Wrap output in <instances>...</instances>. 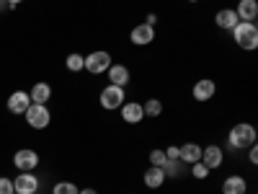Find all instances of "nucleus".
<instances>
[{"instance_id":"nucleus-1","label":"nucleus","mask_w":258,"mask_h":194,"mask_svg":"<svg viewBox=\"0 0 258 194\" xmlns=\"http://www.w3.org/2000/svg\"><path fill=\"white\" fill-rule=\"evenodd\" d=\"M230 34H232V41H235V44H238L243 52L258 50V26L250 24V21H238V26H235Z\"/></svg>"},{"instance_id":"nucleus-2","label":"nucleus","mask_w":258,"mask_h":194,"mask_svg":"<svg viewBox=\"0 0 258 194\" xmlns=\"http://www.w3.org/2000/svg\"><path fill=\"white\" fill-rule=\"evenodd\" d=\"M255 142V127L248 122H238L232 124V129L227 132V145L232 150H248Z\"/></svg>"},{"instance_id":"nucleus-3","label":"nucleus","mask_w":258,"mask_h":194,"mask_svg":"<svg viewBox=\"0 0 258 194\" xmlns=\"http://www.w3.org/2000/svg\"><path fill=\"white\" fill-rule=\"evenodd\" d=\"M126 101V88H121V85H106V88L98 93V104L103 106L106 112H116L121 109V104Z\"/></svg>"},{"instance_id":"nucleus-4","label":"nucleus","mask_w":258,"mask_h":194,"mask_svg":"<svg viewBox=\"0 0 258 194\" xmlns=\"http://www.w3.org/2000/svg\"><path fill=\"white\" fill-rule=\"evenodd\" d=\"M24 117H26V124L31 129H47L49 122H52V114L47 109V104H31L29 109L24 112Z\"/></svg>"},{"instance_id":"nucleus-5","label":"nucleus","mask_w":258,"mask_h":194,"mask_svg":"<svg viewBox=\"0 0 258 194\" xmlns=\"http://www.w3.org/2000/svg\"><path fill=\"white\" fill-rule=\"evenodd\" d=\"M111 55L106 52V50H96V52H91V55H85V73H91V75H101V73H106L111 68Z\"/></svg>"},{"instance_id":"nucleus-6","label":"nucleus","mask_w":258,"mask_h":194,"mask_svg":"<svg viewBox=\"0 0 258 194\" xmlns=\"http://www.w3.org/2000/svg\"><path fill=\"white\" fill-rule=\"evenodd\" d=\"M214 93H217V83H214L212 78H199L197 83H194V88H191V99L199 101V104L212 101Z\"/></svg>"},{"instance_id":"nucleus-7","label":"nucleus","mask_w":258,"mask_h":194,"mask_svg":"<svg viewBox=\"0 0 258 194\" xmlns=\"http://www.w3.org/2000/svg\"><path fill=\"white\" fill-rule=\"evenodd\" d=\"M39 179L31 174V171H21V174L13 179V191L16 194H36L39 191Z\"/></svg>"},{"instance_id":"nucleus-8","label":"nucleus","mask_w":258,"mask_h":194,"mask_svg":"<svg viewBox=\"0 0 258 194\" xmlns=\"http://www.w3.org/2000/svg\"><path fill=\"white\" fill-rule=\"evenodd\" d=\"M13 166L18 171H34L39 166V153L31 150V148H21V150L13 153Z\"/></svg>"},{"instance_id":"nucleus-9","label":"nucleus","mask_w":258,"mask_h":194,"mask_svg":"<svg viewBox=\"0 0 258 194\" xmlns=\"http://www.w3.org/2000/svg\"><path fill=\"white\" fill-rule=\"evenodd\" d=\"M129 41L135 47H147L155 41V26H147V24H137L132 31H129Z\"/></svg>"},{"instance_id":"nucleus-10","label":"nucleus","mask_w":258,"mask_h":194,"mask_svg":"<svg viewBox=\"0 0 258 194\" xmlns=\"http://www.w3.org/2000/svg\"><path fill=\"white\" fill-rule=\"evenodd\" d=\"M202 163H204L209 171L222 168V163H225V150H222L220 145H207V148H202Z\"/></svg>"},{"instance_id":"nucleus-11","label":"nucleus","mask_w":258,"mask_h":194,"mask_svg":"<svg viewBox=\"0 0 258 194\" xmlns=\"http://www.w3.org/2000/svg\"><path fill=\"white\" fill-rule=\"evenodd\" d=\"M119 114H121V119H124L126 124H140V122L145 119V109H142L140 101H124L121 109H119Z\"/></svg>"},{"instance_id":"nucleus-12","label":"nucleus","mask_w":258,"mask_h":194,"mask_svg":"<svg viewBox=\"0 0 258 194\" xmlns=\"http://www.w3.org/2000/svg\"><path fill=\"white\" fill-rule=\"evenodd\" d=\"M8 112L11 114H21V117H24V112L29 109V106H31V99H29V91H13L11 96H8Z\"/></svg>"},{"instance_id":"nucleus-13","label":"nucleus","mask_w":258,"mask_h":194,"mask_svg":"<svg viewBox=\"0 0 258 194\" xmlns=\"http://www.w3.org/2000/svg\"><path fill=\"white\" fill-rule=\"evenodd\" d=\"M106 75H109V83L111 85H121V88H126L129 85V80H132V75H129V68L126 65H116V62H111V68L106 70Z\"/></svg>"},{"instance_id":"nucleus-14","label":"nucleus","mask_w":258,"mask_h":194,"mask_svg":"<svg viewBox=\"0 0 258 194\" xmlns=\"http://www.w3.org/2000/svg\"><path fill=\"white\" fill-rule=\"evenodd\" d=\"M238 13H235V8H222L217 11V16H214V24H217V29L222 31H232L235 26H238Z\"/></svg>"},{"instance_id":"nucleus-15","label":"nucleus","mask_w":258,"mask_h":194,"mask_svg":"<svg viewBox=\"0 0 258 194\" xmlns=\"http://www.w3.org/2000/svg\"><path fill=\"white\" fill-rule=\"evenodd\" d=\"M235 13H238L240 21H250V24H255V18H258V0H238Z\"/></svg>"},{"instance_id":"nucleus-16","label":"nucleus","mask_w":258,"mask_h":194,"mask_svg":"<svg viewBox=\"0 0 258 194\" xmlns=\"http://www.w3.org/2000/svg\"><path fill=\"white\" fill-rule=\"evenodd\" d=\"M142 181H145V186H147V189H160V186L168 181V176H165V171H163V168H158V166H150V168L145 171Z\"/></svg>"},{"instance_id":"nucleus-17","label":"nucleus","mask_w":258,"mask_h":194,"mask_svg":"<svg viewBox=\"0 0 258 194\" xmlns=\"http://www.w3.org/2000/svg\"><path fill=\"white\" fill-rule=\"evenodd\" d=\"M248 191V181L238 174H232L222 181V194H245Z\"/></svg>"},{"instance_id":"nucleus-18","label":"nucleus","mask_w":258,"mask_h":194,"mask_svg":"<svg viewBox=\"0 0 258 194\" xmlns=\"http://www.w3.org/2000/svg\"><path fill=\"white\" fill-rule=\"evenodd\" d=\"M29 99H31V104H47L52 99L49 83H34V88L29 91Z\"/></svg>"},{"instance_id":"nucleus-19","label":"nucleus","mask_w":258,"mask_h":194,"mask_svg":"<svg viewBox=\"0 0 258 194\" xmlns=\"http://www.w3.org/2000/svg\"><path fill=\"white\" fill-rule=\"evenodd\" d=\"M181 161H183L186 166L202 161V145H197V142H186V145H181Z\"/></svg>"},{"instance_id":"nucleus-20","label":"nucleus","mask_w":258,"mask_h":194,"mask_svg":"<svg viewBox=\"0 0 258 194\" xmlns=\"http://www.w3.org/2000/svg\"><path fill=\"white\" fill-rule=\"evenodd\" d=\"M183 168H186L183 161H165V166H163V171H165L168 179H181V176H183Z\"/></svg>"},{"instance_id":"nucleus-21","label":"nucleus","mask_w":258,"mask_h":194,"mask_svg":"<svg viewBox=\"0 0 258 194\" xmlns=\"http://www.w3.org/2000/svg\"><path fill=\"white\" fill-rule=\"evenodd\" d=\"M142 109H145V117H160L163 114V101L160 99H147L145 104H142Z\"/></svg>"},{"instance_id":"nucleus-22","label":"nucleus","mask_w":258,"mask_h":194,"mask_svg":"<svg viewBox=\"0 0 258 194\" xmlns=\"http://www.w3.org/2000/svg\"><path fill=\"white\" fill-rule=\"evenodd\" d=\"M64 65H68V70H70V73H80V70L85 68V55H78V52H73V55H68Z\"/></svg>"},{"instance_id":"nucleus-23","label":"nucleus","mask_w":258,"mask_h":194,"mask_svg":"<svg viewBox=\"0 0 258 194\" xmlns=\"http://www.w3.org/2000/svg\"><path fill=\"white\" fill-rule=\"evenodd\" d=\"M188 168H191V176L197 179V181H204V179H209V174H212V171H209V168H207V166H204L202 161H197V163H191Z\"/></svg>"},{"instance_id":"nucleus-24","label":"nucleus","mask_w":258,"mask_h":194,"mask_svg":"<svg viewBox=\"0 0 258 194\" xmlns=\"http://www.w3.org/2000/svg\"><path fill=\"white\" fill-rule=\"evenodd\" d=\"M80 189L73 184V181H57L54 186H52V194H78Z\"/></svg>"},{"instance_id":"nucleus-25","label":"nucleus","mask_w":258,"mask_h":194,"mask_svg":"<svg viewBox=\"0 0 258 194\" xmlns=\"http://www.w3.org/2000/svg\"><path fill=\"white\" fill-rule=\"evenodd\" d=\"M147 161H150V166H158V168H163L165 166V150H160V148H155V150H150V156H147Z\"/></svg>"},{"instance_id":"nucleus-26","label":"nucleus","mask_w":258,"mask_h":194,"mask_svg":"<svg viewBox=\"0 0 258 194\" xmlns=\"http://www.w3.org/2000/svg\"><path fill=\"white\" fill-rule=\"evenodd\" d=\"M165 158H168V161H181V148H178V145L165 148Z\"/></svg>"},{"instance_id":"nucleus-27","label":"nucleus","mask_w":258,"mask_h":194,"mask_svg":"<svg viewBox=\"0 0 258 194\" xmlns=\"http://www.w3.org/2000/svg\"><path fill=\"white\" fill-rule=\"evenodd\" d=\"M0 194H13V179L0 176Z\"/></svg>"},{"instance_id":"nucleus-28","label":"nucleus","mask_w":258,"mask_h":194,"mask_svg":"<svg viewBox=\"0 0 258 194\" xmlns=\"http://www.w3.org/2000/svg\"><path fill=\"white\" fill-rule=\"evenodd\" d=\"M248 163H250V166H255V163H258V148H255V142L248 148Z\"/></svg>"},{"instance_id":"nucleus-29","label":"nucleus","mask_w":258,"mask_h":194,"mask_svg":"<svg viewBox=\"0 0 258 194\" xmlns=\"http://www.w3.org/2000/svg\"><path fill=\"white\" fill-rule=\"evenodd\" d=\"M145 24H147V26H155V24H158V13H147Z\"/></svg>"},{"instance_id":"nucleus-30","label":"nucleus","mask_w":258,"mask_h":194,"mask_svg":"<svg viewBox=\"0 0 258 194\" xmlns=\"http://www.w3.org/2000/svg\"><path fill=\"white\" fill-rule=\"evenodd\" d=\"M78 194H98V191H96V189H93V186H85V189H80V191H78Z\"/></svg>"},{"instance_id":"nucleus-31","label":"nucleus","mask_w":258,"mask_h":194,"mask_svg":"<svg viewBox=\"0 0 258 194\" xmlns=\"http://www.w3.org/2000/svg\"><path fill=\"white\" fill-rule=\"evenodd\" d=\"M6 3H8V8H16V6L24 3V0H6Z\"/></svg>"},{"instance_id":"nucleus-32","label":"nucleus","mask_w":258,"mask_h":194,"mask_svg":"<svg viewBox=\"0 0 258 194\" xmlns=\"http://www.w3.org/2000/svg\"><path fill=\"white\" fill-rule=\"evenodd\" d=\"M0 8H8V3H6V0H0Z\"/></svg>"},{"instance_id":"nucleus-33","label":"nucleus","mask_w":258,"mask_h":194,"mask_svg":"<svg viewBox=\"0 0 258 194\" xmlns=\"http://www.w3.org/2000/svg\"><path fill=\"white\" fill-rule=\"evenodd\" d=\"M188 3H199V0H188Z\"/></svg>"},{"instance_id":"nucleus-34","label":"nucleus","mask_w":258,"mask_h":194,"mask_svg":"<svg viewBox=\"0 0 258 194\" xmlns=\"http://www.w3.org/2000/svg\"><path fill=\"white\" fill-rule=\"evenodd\" d=\"M13 194H16V191H13Z\"/></svg>"},{"instance_id":"nucleus-35","label":"nucleus","mask_w":258,"mask_h":194,"mask_svg":"<svg viewBox=\"0 0 258 194\" xmlns=\"http://www.w3.org/2000/svg\"><path fill=\"white\" fill-rule=\"evenodd\" d=\"M245 194H248V191H245Z\"/></svg>"}]
</instances>
